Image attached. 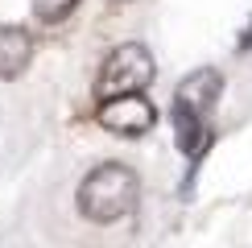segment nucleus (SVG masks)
Here are the masks:
<instances>
[{
    "label": "nucleus",
    "instance_id": "1",
    "mask_svg": "<svg viewBox=\"0 0 252 248\" xmlns=\"http://www.w3.org/2000/svg\"><path fill=\"white\" fill-rule=\"evenodd\" d=\"M141 203V178L120 161H103L79 186V211L91 223H120Z\"/></svg>",
    "mask_w": 252,
    "mask_h": 248
},
{
    "label": "nucleus",
    "instance_id": "2",
    "mask_svg": "<svg viewBox=\"0 0 252 248\" xmlns=\"http://www.w3.org/2000/svg\"><path fill=\"white\" fill-rule=\"evenodd\" d=\"M157 75V62L153 54L141 46V41H124L116 46L99 66V99H112V95H128V91H145Z\"/></svg>",
    "mask_w": 252,
    "mask_h": 248
},
{
    "label": "nucleus",
    "instance_id": "3",
    "mask_svg": "<svg viewBox=\"0 0 252 248\" xmlns=\"http://www.w3.org/2000/svg\"><path fill=\"white\" fill-rule=\"evenodd\" d=\"M99 124L116 137H145L157 124V112L141 91H128V95H112L99 103Z\"/></svg>",
    "mask_w": 252,
    "mask_h": 248
},
{
    "label": "nucleus",
    "instance_id": "4",
    "mask_svg": "<svg viewBox=\"0 0 252 248\" xmlns=\"http://www.w3.org/2000/svg\"><path fill=\"white\" fill-rule=\"evenodd\" d=\"M170 120H174V137H178V149H182L190 161H198V157L207 153V145H211V132H207V116L174 99V108H170Z\"/></svg>",
    "mask_w": 252,
    "mask_h": 248
},
{
    "label": "nucleus",
    "instance_id": "5",
    "mask_svg": "<svg viewBox=\"0 0 252 248\" xmlns=\"http://www.w3.org/2000/svg\"><path fill=\"white\" fill-rule=\"evenodd\" d=\"M33 62V33L25 25H0V79H21Z\"/></svg>",
    "mask_w": 252,
    "mask_h": 248
},
{
    "label": "nucleus",
    "instance_id": "6",
    "mask_svg": "<svg viewBox=\"0 0 252 248\" xmlns=\"http://www.w3.org/2000/svg\"><path fill=\"white\" fill-rule=\"evenodd\" d=\"M219 91H223V75L211 66H203V70H190L182 83H178V103H186V108H194V112H211V103L219 99Z\"/></svg>",
    "mask_w": 252,
    "mask_h": 248
},
{
    "label": "nucleus",
    "instance_id": "7",
    "mask_svg": "<svg viewBox=\"0 0 252 248\" xmlns=\"http://www.w3.org/2000/svg\"><path fill=\"white\" fill-rule=\"evenodd\" d=\"M79 8V0H33V17H41L46 25H58Z\"/></svg>",
    "mask_w": 252,
    "mask_h": 248
},
{
    "label": "nucleus",
    "instance_id": "8",
    "mask_svg": "<svg viewBox=\"0 0 252 248\" xmlns=\"http://www.w3.org/2000/svg\"><path fill=\"white\" fill-rule=\"evenodd\" d=\"M240 50H244V54L252 50V21H248V29H244V33H240Z\"/></svg>",
    "mask_w": 252,
    "mask_h": 248
}]
</instances>
